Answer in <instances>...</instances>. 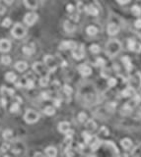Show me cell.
Listing matches in <instances>:
<instances>
[{
	"instance_id": "cell-1",
	"label": "cell",
	"mask_w": 141,
	"mask_h": 157,
	"mask_svg": "<svg viewBox=\"0 0 141 157\" xmlns=\"http://www.w3.org/2000/svg\"><path fill=\"white\" fill-rule=\"evenodd\" d=\"M88 157H121L119 150L112 141H102L97 149L92 151Z\"/></svg>"
},
{
	"instance_id": "cell-2",
	"label": "cell",
	"mask_w": 141,
	"mask_h": 157,
	"mask_svg": "<svg viewBox=\"0 0 141 157\" xmlns=\"http://www.w3.org/2000/svg\"><path fill=\"white\" fill-rule=\"evenodd\" d=\"M121 50V43L117 39H111L106 45V53L109 57H115Z\"/></svg>"
},
{
	"instance_id": "cell-3",
	"label": "cell",
	"mask_w": 141,
	"mask_h": 157,
	"mask_svg": "<svg viewBox=\"0 0 141 157\" xmlns=\"http://www.w3.org/2000/svg\"><path fill=\"white\" fill-rule=\"evenodd\" d=\"M11 34L15 38H23L26 37V34H27V30H26V28H25L22 24H19V23H17L14 25V27L11 30Z\"/></svg>"
},
{
	"instance_id": "cell-4",
	"label": "cell",
	"mask_w": 141,
	"mask_h": 157,
	"mask_svg": "<svg viewBox=\"0 0 141 157\" xmlns=\"http://www.w3.org/2000/svg\"><path fill=\"white\" fill-rule=\"evenodd\" d=\"M24 120L28 124H35L40 120V115L33 109H28L24 114Z\"/></svg>"
},
{
	"instance_id": "cell-5",
	"label": "cell",
	"mask_w": 141,
	"mask_h": 157,
	"mask_svg": "<svg viewBox=\"0 0 141 157\" xmlns=\"http://www.w3.org/2000/svg\"><path fill=\"white\" fill-rule=\"evenodd\" d=\"M44 65L47 66V68L48 69L49 73H52L57 69V66H58V62L57 60L52 55H45L44 57Z\"/></svg>"
},
{
	"instance_id": "cell-6",
	"label": "cell",
	"mask_w": 141,
	"mask_h": 157,
	"mask_svg": "<svg viewBox=\"0 0 141 157\" xmlns=\"http://www.w3.org/2000/svg\"><path fill=\"white\" fill-rule=\"evenodd\" d=\"M33 70L38 75H40L41 77L49 76V74H51L48 69L47 68V66L44 65V63H41V62H35L33 64Z\"/></svg>"
},
{
	"instance_id": "cell-7",
	"label": "cell",
	"mask_w": 141,
	"mask_h": 157,
	"mask_svg": "<svg viewBox=\"0 0 141 157\" xmlns=\"http://www.w3.org/2000/svg\"><path fill=\"white\" fill-rule=\"evenodd\" d=\"M38 19V15L35 12H29L27 13L24 17V22L28 26H33V25L36 24V22Z\"/></svg>"
},
{
	"instance_id": "cell-8",
	"label": "cell",
	"mask_w": 141,
	"mask_h": 157,
	"mask_svg": "<svg viewBox=\"0 0 141 157\" xmlns=\"http://www.w3.org/2000/svg\"><path fill=\"white\" fill-rule=\"evenodd\" d=\"M72 56L74 59L76 60H81L84 58L85 56V49H84V45L81 44L80 46H77V47L72 50Z\"/></svg>"
},
{
	"instance_id": "cell-9",
	"label": "cell",
	"mask_w": 141,
	"mask_h": 157,
	"mask_svg": "<svg viewBox=\"0 0 141 157\" xmlns=\"http://www.w3.org/2000/svg\"><path fill=\"white\" fill-rule=\"evenodd\" d=\"M77 46H78V44L76 43L75 41L73 40H64L62 41L60 45H59V48L61 49V50H74Z\"/></svg>"
},
{
	"instance_id": "cell-10",
	"label": "cell",
	"mask_w": 141,
	"mask_h": 157,
	"mask_svg": "<svg viewBox=\"0 0 141 157\" xmlns=\"http://www.w3.org/2000/svg\"><path fill=\"white\" fill-rule=\"evenodd\" d=\"M127 47L130 51H133L136 53L141 52V43L136 42L135 40H133L131 38H129L127 40Z\"/></svg>"
},
{
	"instance_id": "cell-11",
	"label": "cell",
	"mask_w": 141,
	"mask_h": 157,
	"mask_svg": "<svg viewBox=\"0 0 141 157\" xmlns=\"http://www.w3.org/2000/svg\"><path fill=\"white\" fill-rule=\"evenodd\" d=\"M78 72L80 73L81 76L88 77L92 74V69H91V67L86 65V64H81V65L78 66Z\"/></svg>"
},
{
	"instance_id": "cell-12",
	"label": "cell",
	"mask_w": 141,
	"mask_h": 157,
	"mask_svg": "<svg viewBox=\"0 0 141 157\" xmlns=\"http://www.w3.org/2000/svg\"><path fill=\"white\" fill-rule=\"evenodd\" d=\"M11 42H10L8 39L2 38L0 39V52H9L10 49H11Z\"/></svg>"
},
{
	"instance_id": "cell-13",
	"label": "cell",
	"mask_w": 141,
	"mask_h": 157,
	"mask_svg": "<svg viewBox=\"0 0 141 157\" xmlns=\"http://www.w3.org/2000/svg\"><path fill=\"white\" fill-rule=\"evenodd\" d=\"M57 129L59 131V133H61L63 135H66L70 130H71L70 129V124L68 122H66V121H62V122L59 123Z\"/></svg>"
},
{
	"instance_id": "cell-14",
	"label": "cell",
	"mask_w": 141,
	"mask_h": 157,
	"mask_svg": "<svg viewBox=\"0 0 141 157\" xmlns=\"http://www.w3.org/2000/svg\"><path fill=\"white\" fill-rule=\"evenodd\" d=\"M87 14H89L91 16H98L99 15V10L96 8L94 5L90 4V5H86L85 6V10H84Z\"/></svg>"
},
{
	"instance_id": "cell-15",
	"label": "cell",
	"mask_w": 141,
	"mask_h": 157,
	"mask_svg": "<svg viewBox=\"0 0 141 157\" xmlns=\"http://www.w3.org/2000/svg\"><path fill=\"white\" fill-rule=\"evenodd\" d=\"M121 61H122L123 65H124V68L126 69L127 72H130V71L133 69L132 62H131V60H130V58L128 56H123L121 58Z\"/></svg>"
},
{
	"instance_id": "cell-16",
	"label": "cell",
	"mask_w": 141,
	"mask_h": 157,
	"mask_svg": "<svg viewBox=\"0 0 141 157\" xmlns=\"http://www.w3.org/2000/svg\"><path fill=\"white\" fill-rule=\"evenodd\" d=\"M119 31V28L115 24H109L108 26V34L110 35H115Z\"/></svg>"
},
{
	"instance_id": "cell-17",
	"label": "cell",
	"mask_w": 141,
	"mask_h": 157,
	"mask_svg": "<svg viewBox=\"0 0 141 157\" xmlns=\"http://www.w3.org/2000/svg\"><path fill=\"white\" fill-rule=\"evenodd\" d=\"M85 127H86V130L91 133V132H93V131H95L97 129V124L94 120L89 119L85 122Z\"/></svg>"
},
{
	"instance_id": "cell-18",
	"label": "cell",
	"mask_w": 141,
	"mask_h": 157,
	"mask_svg": "<svg viewBox=\"0 0 141 157\" xmlns=\"http://www.w3.org/2000/svg\"><path fill=\"white\" fill-rule=\"evenodd\" d=\"M24 4L27 8L32 9V10L37 9L38 6V0H24Z\"/></svg>"
},
{
	"instance_id": "cell-19",
	"label": "cell",
	"mask_w": 141,
	"mask_h": 157,
	"mask_svg": "<svg viewBox=\"0 0 141 157\" xmlns=\"http://www.w3.org/2000/svg\"><path fill=\"white\" fill-rule=\"evenodd\" d=\"M121 145L122 146L123 149H125V150H129V149L132 147V141L128 138H122V140L121 141Z\"/></svg>"
},
{
	"instance_id": "cell-20",
	"label": "cell",
	"mask_w": 141,
	"mask_h": 157,
	"mask_svg": "<svg viewBox=\"0 0 141 157\" xmlns=\"http://www.w3.org/2000/svg\"><path fill=\"white\" fill-rule=\"evenodd\" d=\"M45 155L48 157H56V154H57V149L54 146H48V147L45 148Z\"/></svg>"
},
{
	"instance_id": "cell-21",
	"label": "cell",
	"mask_w": 141,
	"mask_h": 157,
	"mask_svg": "<svg viewBox=\"0 0 141 157\" xmlns=\"http://www.w3.org/2000/svg\"><path fill=\"white\" fill-rule=\"evenodd\" d=\"M15 68L19 72H25L28 69V64L25 61H18L15 64Z\"/></svg>"
},
{
	"instance_id": "cell-22",
	"label": "cell",
	"mask_w": 141,
	"mask_h": 157,
	"mask_svg": "<svg viewBox=\"0 0 141 157\" xmlns=\"http://www.w3.org/2000/svg\"><path fill=\"white\" fill-rule=\"evenodd\" d=\"M15 91L12 88H9V87H1V94L3 95V97L5 96H13Z\"/></svg>"
},
{
	"instance_id": "cell-23",
	"label": "cell",
	"mask_w": 141,
	"mask_h": 157,
	"mask_svg": "<svg viewBox=\"0 0 141 157\" xmlns=\"http://www.w3.org/2000/svg\"><path fill=\"white\" fill-rule=\"evenodd\" d=\"M64 30L67 31V33H73L74 31L76 30V27L70 22V21H65L64 22Z\"/></svg>"
},
{
	"instance_id": "cell-24",
	"label": "cell",
	"mask_w": 141,
	"mask_h": 157,
	"mask_svg": "<svg viewBox=\"0 0 141 157\" xmlns=\"http://www.w3.org/2000/svg\"><path fill=\"white\" fill-rule=\"evenodd\" d=\"M82 137L84 138V141H85V144H90V142L92 141V140H93V135H91L90 132H88V131L83 132V133H82Z\"/></svg>"
},
{
	"instance_id": "cell-25",
	"label": "cell",
	"mask_w": 141,
	"mask_h": 157,
	"mask_svg": "<svg viewBox=\"0 0 141 157\" xmlns=\"http://www.w3.org/2000/svg\"><path fill=\"white\" fill-rule=\"evenodd\" d=\"M134 90H135L132 87H127L125 90H122V96H124V97H130V96L134 94Z\"/></svg>"
},
{
	"instance_id": "cell-26",
	"label": "cell",
	"mask_w": 141,
	"mask_h": 157,
	"mask_svg": "<svg viewBox=\"0 0 141 157\" xmlns=\"http://www.w3.org/2000/svg\"><path fill=\"white\" fill-rule=\"evenodd\" d=\"M5 80L9 83H15L16 80H17V76L15 75V73L13 72H8L6 73L5 75Z\"/></svg>"
},
{
	"instance_id": "cell-27",
	"label": "cell",
	"mask_w": 141,
	"mask_h": 157,
	"mask_svg": "<svg viewBox=\"0 0 141 157\" xmlns=\"http://www.w3.org/2000/svg\"><path fill=\"white\" fill-rule=\"evenodd\" d=\"M22 51L25 55H28V56H30L32 55L33 53L35 52V48L33 47V46H30V45H25L23 46V48H22Z\"/></svg>"
},
{
	"instance_id": "cell-28",
	"label": "cell",
	"mask_w": 141,
	"mask_h": 157,
	"mask_svg": "<svg viewBox=\"0 0 141 157\" xmlns=\"http://www.w3.org/2000/svg\"><path fill=\"white\" fill-rule=\"evenodd\" d=\"M44 113L45 114V115H48V116H52V115H54V113H55L54 106H51V105L47 106V107H45V108L44 109Z\"/></svg>"
},
{
	"instance_id": "cell-29",
	"label": "cell",
	"mask_w": 141,
	"mask_h": 157,
	"mask_svg": "<svg viewBox=\"0 0 141 157\" xmlns=\"http://www.w3.org/2000/svg\"><path fill=\"white\" fill-rule=\"evenodd\" d=\"M86 33L89 35H91V37H94V35H96L98 34V28L95 26H89L86 28Z\"/></svg>"
},
{
	"instance_id": "cell-30",
	"label": "cell",
	"mask_w": 141,
	"mask_h": 157,
	"mask_svg": "<svg viewBox=\"0 0 141 157\" xmlns=\"http://www.w3.org/2000/svg\"><path fill=\"white\" fill-rule=\"evenodd\" d=\"M40 85L41 87H48V85L49 84V76H43V77H41L40 78Z\"/></svg>"
},
{
	"instance_id": "cell-31",
	"label": "cell",
	"mask_w": 141,
	"mask_h": 157,
	"mask_svg": "<svg viewBox=\"0 0 141 157\" xmlns=\"http://www.w3.org/2000/svg\"><path fill=\"white\" fill-rule=\"evenodd\" d=\"M2 137H3V138H4V140H6V141L11 140L12 137H13V132H12L11 130L7 129V130H5L4 132H3Z\"/></svg>"
},
{
	"instance_id": "cell-32",
	"label": "cell",
	"mask_w": 141,
	"mask_h": 157,
	"mask_svg": "<svg viewBox=\"0 0 141 157\" xmlns=\"http://www.w3.org/2000/svg\"><path fill=\"white\" fill-rule=\"evenodd\" d=\"M12 62V60H11V57L8 56V55H3L1 57V63L3 64V65H5V66H8L10 65Z\"/></svg>"
},
{
	"instance_id": "cell-33",
	"label": "cell",
	"mask_w": 141,
	"mask_h": 157,
	"mask_svg": "<svg viewBox=\"0 0 141 157\" xmlns=\"http://www.w3.org/2000/svg\"><path fill=\"white\" fill-rule=\"evenodd\" d=\"M131 13L134 16H140L141 15V7L138 5H134L131 7Z\"/></svg>"
},
{
	"instance_id": "cell-34",
	"label": "cell",
	"mask_w": 141,
	"mask_h": 157,
	"mask_svg": "<svg viewBox=\"0 0 141 157\" xmlns=\"http://www.w3.org/2000/svg\"><path fill=\"white\" fill-rule=\"evenodd\" d=\"M133 83H136L137 84V88H140L141 87V73L140 72H137L134 78H133Z\"/></svg>"
},
{
	"instance_id": "cell-35",
	"label": "cell",
	"mask_w": 141,
	"mask_h": 157,
	"mask_svg": "<svg viewBox=\"0 0 141 157\" xmlns=\"http://www.w3.org/2000/svg\"><path fill=\"white\" fill-rule=\"evenodd\" d=\"M95 65H96L97 67L104 68L105 65H106V61H105V59L101 58V57H98V58L96 59V62H95Z\"/></svg>"
},
{
	"instance_id": "cell-36",
	"label": "cell",
	"mask_w": 141,
	"mask_h": 157,
	"mask_svg": "<svg viewBox=\"0 0 141 157\" xmlns=\"http://www.w3.org/2000/svg\"><path fill=\"white\" fill-rule=\"evenodd\" d=\"M20 109V104L18 102H14L10 107V112L11 113H17Z\"/></svg>"
},
{
	"instance_id": "cell-37",
	"label": "cell",
	"mask_w": 141,
	"mask_h": 157,
	"mask_svg": "<svg viewBox=\"0 0 141 157\" xmlns=\"http://www.w3.org/2000/svg\"><path fill=\"white\" fill-rule=\"evenodd\" d=\"M63 91H64V93L66 94V95H70L72 93V91H73V90H72V87H70V85H68V84H64L63 85Z\"/></svg>"
},
{
	"instance_id": "cell-38",
	"label": "cell",
	"mask_w": 141,
	"mask_h": 157,
	"mask_svg": "<svg viewBox=\"0 0 141 157\" xmlns=\"http://www.w3.org/2000/svg\"><path fill=\"white\" fill-rule=\"evenodd\" d=\"M90 51L92 53H95V54H97V53L101 51V48L98 44H92L90 46Z\"/></svg>"
},
{
	"instance_id": "cell-39",
	"label": "cell",
	"mask_w": 141,
	"mask_h": 157,
	"mask_svg": "<svg viewBox=\"0 0 141 157\" xmlns=\"http://www.w3.org/2000/svg\"><path fill=\"white\" fill-rule=\"evenodd\" d=\"M78 121L81 123H85L87 121V114L85 112H80L78 115Z\"/></svg>"
},
{
	"instance_id": "cell-40",
	"label": "cell",
	"mask_w": 141,
	"mask_h": 157,
	"mask_svg": "<svg viewBox=\"0 0 141 157\" xmlns=\"http://www.w3.org/2000/svg\"><path fill=\"white\" fill-rule=\"evenodd\" d=\"M11 24H12V21L10 18H5L4 20H3V22H2V27L3 28H8L11 26Z\"/></svg>"
},
{
	"instance_id": "cell-41",
	"label": "cell",
	"mask_w": 141,
	"mask_h": 157,
	"mask_svg": "<svg viewBox=\"0 0 141 157\" xmlns=\"http://www.w3.org/2000/svg\"><path fill=\"white\" fill-rule=\"evenodd\" d=\"M41 98L44 99V100H49V99L51 98V92L49 91H43L41 92Z\"/></svg>"
},
{
	"instance_id": "cell-42",
	"label": "cell",
	"mask_w": 141,
	"mask_h": 157,
	"mask_svg": "<svg viewBox=\"0 0 141 157\" xmlns=\"http://www.w3.org/2000/svg\"><path fill=\"white\" fill-rule=\"evenodd\" d=\"M117 84H118L117 78H109V81H108V85H109L110 87H115V85H117Z\"/></svg>"
},
{
	"instance_id": "cell-43",
	"label": "cell",
	"mask_w": 141,
	"mask_h": 157,
	"mask_svg": "<svg viewBox=\"0 0 141 157\" xmlns=\"http://www.w3.org/2000/svg\"><path fill=\"white\" fill-rule=\"evenodd\" d=\"M101 76L103 78H109L110 76V70L107 69V68H102V72H101Z\"/></svg>"
},
{
	"instance_id": "cell-44",
	"label": "cell",
	"mask_w": 141,
	"mask_h": 157,
	"mask_svg": "<svg viewBox=\"0 0 141 157\" xmlns=\"http://www.w3.org/2000/svg\"><path fill=\"white\" fill-rule=\"evenodd\" d=\"M141 153V144H138L136 146V147L133 149V152H132V154L134 155V156H136V155H138V154H140Z\"/></svg>"
},
{
	"instance_id": "cell-45",
	"label": "cell",
	"mask_w": 141,
	"mask_h": 157,
	"mask_svg": "<svg viewBox=\"0 0 141 157\" xmlns=\"http://www.w3.org/2000/svg\"><path fill=\"white\" fill-rule=\"evenodd\" d=\"M100 133L103 134L104 135H109V134H110V132H109V130H108L106 127H102L101 129H100Z\"/></svg>"
},
{
	"instance_id": "cell-46",
	"label": "cell",
	"mask_w": 141,
	"mask_h": 157,
	"mask_svg": "<svg viewBox=\"0 0 141 157\" xmlns=\"http://www.w3.org/2000/svg\"><path fill=\"white\" fill-rule=\"evenodd\" d=\"M9 148H10V145L8 144H3L2 146H1V151L6 152L7 150H9Z\"/></svg>"
},
{
	"instance_id": "cell-47",
	"label": "cell",
	"mask_w": 141,
	"mask_h": 157,
	"mask_svg": "<svg viewBox=\"0 0 141 157\" xmlns=\"http://www.w3.org/2000/svg\"><path fill=\"white\" fill-rule=\"evenodd\" d=\"M61 104V99L59 98H54V107H59Z\"/></svg>"
},
{
	"instance_id": "cell-48",
	"label": "cell",
	"mask_w": 141,
	"mask_h": 157,
	"mask_svg": "<svg viewBox=\"0 0 141 157\" xmlns=\"http://www.w3.org/2000/svg\"><path fill=\"white\" fill-rule=\"evenodd\" d=\"M133 101H134L136 104L137 103H140L141 102V95L140 94H135L134 98H133Z\"/></svg>"
},
{
	"instance_id": "cell-49",
	"label": "cell",
	"mask_w": 141,
	"mask_h": 157,
	"mask_svg": "<svg viewBox=\"0 0 141 157\" xmlns=\"http://www.w3.org/2000/svg\"><path fill=\"white\" fill-rule=\"evenodd\" d=\"M66 10H67V12L72 13L74 11V6L72 4H68L67 6H66Z\"/></svg>"
},
{
	"instance_id": "cell-50",
	"label": "cell",
	"mask_w": 141,
	"mask_h": 157,
	"mask_svg": "<svg viewBox=\"0 0 141 157\" xmlns=\"http://www.w3.org/2000/svg\"><path fill=\"white\" fill-rule=\"evenodd\" d=\"M134 26H135L136 28H141V19H138V20L135 21Z\"/></svg>"
},
{
	"instance_id": "cell-51",
	"label": "cell",
	"mask_w": 141,
	"mask_h": 157,
	"mask_svg": "<svg viewBox=\"0 0 141 157\" xmlns=\"http://www.w3.org/2000/svg\"><path fill=\"white\" fill-rule=\"evenodd\" d=\"M6 12V8H5V6L4 5H2V4H0V15H3Z\"/></svg>"
},
{
	"instance_id": "cell-52",
	"label": "cell",
	"mask_w": 141,
	"mask_h": 157,
	"mask_svg": "<svg viewBox=\"0 0 141 157\" xmlns=\"http://www.w3.org/2000/svg\"><path fill=\"white\" fill-rule=\"evenodd\" d=\"M7 105V100H6V98L5 97H2L1 98V106L2 107H5Z\"/></svg>"
},
{
	"instance_id": "cell-53",
	"label": "cell",
	"mask_w": 141,
	"mask_h": 157,
	"mask_svg": "<svg viewBox=\"0 0 141 157\" xmlns=\"http://www.w3.org/2000/svg\"><path fill=\"white\" fill-rule=\"evenodd\" d=\"M119 4H126V3L130 2V0H117Z\"/></svg>"
},
{
	"instance_id": "cell-54",
	"label": "cell",
	"mask_w": 141,
	"mask_h": 157,
	"mask_svg": "<svg viewBox=\"0 0 141 157\" xmlns=\"http://www.w3.org/2000/svg\"><path fill=\"white\" fill-rule=\"evenodd\" d=\"M35 157H44V154L41 152H36L35 153Z\"/></svg>"
},
{
	"instance_id": "cell-55",
	"label": "cell",
	"mask_w": 141,
	"mask_h": 157,
	"mask_svg": "<svg viewBox=\"0 0 141 157\" xmlns=\"http://www.w3.org/2000/svg\"><path fill=\"white\" fill-rule=\"evenodd\" d=\"M4 2L6 3L7 5H11L12 3L14 2V0H4Z\"/></svg>"
},
{
	"instance_id": "cell-56",
	"label": "cell",
	"mask_w": 141,
	"mask_h": 157,
	"mask_svg": "<svg viewBox=\"0 0 141 157\" xmlns=\"http://www.w3.org/2000/svg\"><path fill=\"white\" fill-rule=\"evenodd\" d=\"M2 116H3V107L0 105V119L2 118Z\"/></svg>"
},
{
	"instance_id": "cell-57",
	"label": "cell",
	"mask_w": 141,
	"mask_h": 157,
	"mask_svg": "<svg viewBox=\"0 0 141 157\" xmlns=\"http://www.w3.org/2000/svg\"><path fill=\"white\" fill-rule=\"evenodd\" d=\"M121 157H128V155H127V154H123V155L121 156Z\"/></svg>"
},
{
	"instance_id": "cell-58",
	"label": "cell",
	"mask_w": 141,
	"mask_h": 157,
	"mask_svg": "<svg viewBox=\"0 0 141 157\" xmlns=\"http://www.w3.org/2000/svg\"><path fill=\"white\" fill-rule=\"evenodd\" d=\"M3 157H11V156H9V155H4Z\"/></svg>"
}]
</instances>
